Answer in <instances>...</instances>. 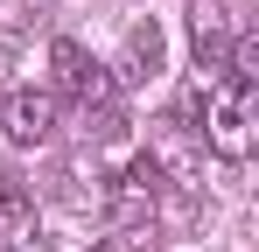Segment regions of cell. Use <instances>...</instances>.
Returning a JSON list of instances; mask_svg holds the SVG:
<instances>
[{
	"label": "cell",
	"mask_w": 259,
	"mask_h": 252,
	"mask_svg": "<svg viewBox=\"0 0 259 252\" xmlns=\"http://www.w3.org/2000/svg\"><path fill=\"white\" fill-rule=\"evenodd\" d=\"M49 70H56V98H77V105H112V91H119V77L105 70V63H91V49L84 42H70V35H56L49 42Z\"/></svg>",
	"instance_id": "2"
},
{
	"label": "cell",
	"mask_w": 259,
	"mask_h": 252,
	"mask_svg": "<svg viewBox=\"0 0 259 252\" xmlns=\"http://www.w3.org/2000/svg\"><path fill=\"white\" fill-rule=\"evenodd\" d=\"M0 231H7V238H28V231H35V196H28L21 182H0Z\"/></svg>",
	"instance_id": "6"
},
{
	"label": "cell",
	"mask_w": 259,
	"mask_h": 252,
	"mask_svg": "<svg viewBox=\"0 0 259 252\" xmlns=\"http://www.w3.org/2000/svg\"><path fill=\"white\" fill-rule=\"evenodd\" d=\"M91 252H126V245H119V238H105V245H91Z\"/></svg>",
	"instance_id": "7"
},
{
	"label": "cell",
	"mask_w": 259,
	"mask_h": 252,
	"mask_svg": "<svg viewBox=\"0 0 259 252\" xmlns=\"http://www.w3.org/2000/svg\"><path fill=\"white\" fill-rule=\"evenodd\" d=\"M189 35H196V63L224 77V49H231V21H224V0H189Z\"/></svg>",
	"instance_id": "4"
},
{
	"label": "cell",
	"mask_w": 259,
	"mask_h": 252,
	"mask_svg": "<svg viewBox=\"0 0 259 252\" xmlns=\"http://www.w3.org/2000/svg\"><path fill=\"white\" fill-rule=\"evenodd\" d=\"M161 70V28L154 21H133L126 28V70L119 77H154Z\"/></svg>",
	"instance_id": "5"
},
{
	"label": "cell",
	"mask_w": 259,
	"mask_h": 252,
	"mask_svg": "<svg viewBox=\"0 0 259 252\" xmlns=\"http://www.w3.org/2000/svg\"><path fill=\"white\" fill-rule=\"evenodd\" d=\"M203 147H210L217 161H245L252 154V140H259V91L252 84H217L210 98H203Z\"/></svg>",
	"instance_id": "1"
},
{
	"label": "cell",
	"mask_w": 259,
	"mask_h": 252,
	"mask_svg": "<svg viewBox=\"0 0 259 252\" xmlns=\"http://www.w3.org/2000/svg\"><path fill=\"white\" fill-rule=\"evenodd\" d=\"M56 126H63V98L49 84H21L0 98V133L14 147H42V140H56Z\"/></svg>",
	"instance_id": "3"
}]
</instances>
